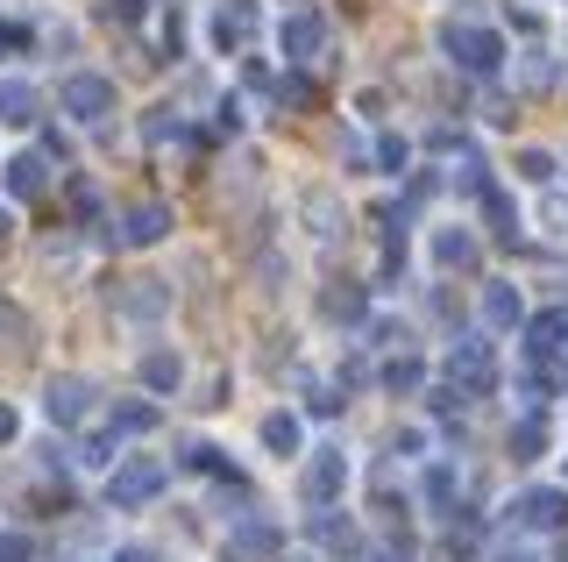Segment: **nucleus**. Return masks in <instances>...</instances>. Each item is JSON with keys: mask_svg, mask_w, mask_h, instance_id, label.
Here are the masks:
<instances>
[{"mask_svg": "<svg viewBox=\"0 0 568 562\" xmlns=\"http://www.w3.org/2000/svg\"><path fill=\"white\" fill-rule=\"evenodd\" d=\"M142 384H150L156 399H171L178 384H185V357H178V349H150V357H142Z\"/></svg>", "mask_w": 568, "mask_h": 562, "instance_id": "nucleus-16", "label": "nucleus"}, {"mask_svg": "<svg viewBox=\"0 0 568 562\" xmlns=\"http://www.w3.org/2000/svg\"><path fill=\"white\" fill-rule=\"evenodd\" d=\"M306 221H313V235H334V200H327V192H306Z\"/></svg>", "mask_w": 568, "mask_h": 562, "instance_id": "nucleus-30", "label": "nucleus"}, {"mask_svg": "<svg viewBox=\"0 0 568 562\" xmlns=\"http://www.w3.org/2000/svg\"><path fill=\"white\" fill-rule=\"evenodd\" d=\"M263 449H271V455H306V420H298L292 407L263 413Z\"/></svg>", "mask_w": 568, "mask_h": 562, "instance_id": "nucleus-13", "label": "nucleus"}, {"mask_svg": "<svg viewBox=\"0 0 568 562\" xmlns=\"http://www.w3.org/2000/svg\"><path fill=\"white\" fill-rule=\"evenodd\" d=\"M284 562H313V555H284Z\"/></svg>", "mask_w": 568, "mask_h": 562, "instance_id": "nucleus-38", "label": "nucleus"}, {"mask_svg": "<svg viewBox=\"0 0 568 562\" xmlns=\"http://www.w3.org/2000/svg\"><path fill=\"white\" fill-rule=\"evenodd\" d=\"M519 86H532V93H540V86H555V50L526 43V50H519Z\"/></svg>", "mask_w": 568, "mask_h": 562, "instance_id": "nucleus-22", "label": "nucleus"}, {"mask_svg": "<svg viewBox=\"0 0 568 562\" xmlns=\"http://www.w3.org/2000/svg\"><path fill=\"white\" fill-rule=\"evenodd\" d=\"M93 384H85V378H50L43 384V420H50V428H79V420H93Z\"/></svg>", "mask_w": 568, "mask_h": 562, "instance_id": "nucleus-6", "label": "nucleus"}, {"mask_svg": "<svg viewBox=\"0 0 568 562\" xmlns=\"http://www.w3.org/2000/svg\"><path fill=\"white\" fill-rule=\"evenodd\" d=\"M476 200H484V221H490V235H505V242L519 235V200H511L505 185H490V179H484V185H476Z\"/></svg>", "mask_w": 568, "mask_h": 562, "instance_id": "nucleus-17", "label": "nucleus"}, {"mask_svg": "<svg viewBox=\"0 0 568 562\" xmlns=\"http://www.w3.org/2000/svg\"><path fill=\"white\" fill-rule=\"evenodd\" d=\"M29 121H36V86L29 79H0V129H29Z\"/></svg>", "mask_w": 568, "mask_h": 562, "instance_id": "nucleus-18", "label": "nucleus"}, {"mask_svg": "<svg viewBox=\"0 0 568 562\" xmlns=\"http://www.w3.org/2000/svg\"><path fill=\"white\" fill-rule=\"evenodd\" d=\"M342 157H348V171H369V157H377V150H369L363 136H342Z\"/></svg>", "mask_w": 568, "mask_h": 562, "instance_id": "nucleus-32", "label": "nucleus"}, {"mask_svg": "<svg viewBox=\"0 0 568 562\" xmlns=\"http://www.w3.org/2000/svg\"><path fill=\"white\" fill-rule=\"evenodd\" d=\"M490 378H497V357H490L484 335H469V342L448 349V392H455V399H484Z\"/></svg>", "mask_w": 568, "mask_h": 562, "instance_id": "nucleus-4", "label": "nucleus"}, {"mask_svg": "<svg viewBox=\"0 0 568 562\" xmlns=\"http://www.w3.org/2000/svg\"><path fill=\"white\" fill-rule=\"evenodd\" d=\"M106 428H114V434H150L156 428V407H150V399H121V407L106 413Z\"/></svg>", "mask_w": 568, "mask_h": 562, "instance_id": "nucleus-21", "label": "nucleus"}, {"mask_svg": "<svg viewBox=\"0 0 568 562\" xmlns=\"http://www.w3.org/2000/svg\"><path fill=\"white\" fill-rule=\"evenodd\" d=\"M555 8H568V0H555Z\"/></svg>", "mask_w": 568, "mask_h": 562, "instance_id": "nucleus-39", "label": "nucleus"}, {"mask_svg": "<svg viewBox=\"0 0 568 562\" xmlns=\"http://www.w3.org/2000/svg\"><path fill=\"white\" fill-rule=\"evenodd\" d=\"M540 455H547V420L519 413V420H511V463H540Z\"/></svg>", "mask_w": 568, "mask_h": 562, "instance_id": "nucleus-20", "label": "nucleus"}, {"mask_svg": "<svg viewBox=\"0 0 568 562\" xmlns=\"http://www.w3.org/2000/svg\"><path fill=\"white\" fill-rule=\"evenodd\" d=\"M298 491H306V505H320V513H327V505H342V491H348V455L342 449H306L298 455Z\"/></svg>", "mask_w": 568, "mask_h": 562, "instance_id": "nucleus-3", "label": "nucleus"}, {"mask_svg": "<svg viewBox=\"0 0 568 562\" xmlns=\"http://www.w3.org/2000/svg\"><path fill=\"white\" fill-rule=\"evenodd\" d=\"M320 549H327V555H355V549H363L355 520H334V513H320Z\"/></svg>", "mask_w": 568, "mask_h": 562, "instance_id": "nucleus-23", "label": "nucleus"}, {"mask_svg": "<svg viewBox=\"0 0 568 562\" xmlns=\"http://www.w3.org/2000/svg\"><path fill=\"white\" fill-rule=\"evenodd\" d=\"M121 562H156V555L150 549H121Z\"/></svg>", "mask_w": 568, "mask_h": 562, "instance_id": "nucleus-35", "label": "nucleus"}, {"mask_svg": "<svg viewBox=\"0 0 568 562\" xmlns=\"http://www.w3.org/2000/svg\"><path fill=\"white\" fill-rule=\"evenodd\" d=\"M440 58H448L455 72H469V79H490V72H497V58H505V43H497V29L440 22Z\"/></svg>", "mask_w": 568, "mask_h": 562, "instance_id": "nucleus-1", "label": "nucleus"}, {"mask_svg": "<svg viewBox=\"0 0 568 562\" xmlns=\"http://www.w3.org/2000/svg\"><path fill=\"white\" fill-rule=\"evenodd\" d=\"M511 526H526V534H555L568 526V491L561 484H532L519 505H511Z\"/></svg>", "mask_w": 568, "mask_h": 562, "instance_id": "nucleus-7", "label": "nucleus"}, {"mask_svg": "<svg viewBox=\"0 0 568 562\" xmlns=\"http://www.w3.org/2000/svg\"><path fill=\"white\" fill-rule=\"evenodd\" d=\"M14 434H22V413H14V407H8V399H0V449H8V442H14Z\"/></svg>", "mask_w": 568, "mask_h": 562, "instance_id": "nucleus-34", "label": "nucleus"}, {"mask_svg": "<svg viewBox=\"0 0 568 562\" xmlns=\"http://www.w3.org/2000/svg\"><path fill=\"white\" fill-rule=\"evenodd\" d=\"M8 43H14V29H0V50H8Z\"/></svg>", "mask_w": 568, "mask_h": 562, "instance_id": "nucleus-37", "label": "nucleus"}, {"mask_svg": "<svg viewBox=\"0 0 568 562\" xmlns=\"http://www.w3.org/2000/svg\"><path fill=\"white\" fill-rule=\"evenodd\" d=\"M519 321H526L519 285H511V278H490V285H484V328H497V335H505V328H519Z\"/></svg>", "mask_w": 568, "mask_h": 562, "instance_id": "nucleus-12", "label": "nucleus"}, {"mask_svg": "<svg viewBox=\"0 0 568 562\" xmlns=\"http://www.w3.org/2000/svg\"><path fill=\"white\" fill-rule=\"evenodd\" d=\"M419 378H426V363H419V357H405V349L384 363V392H398V399H405V392H419Z\"/></svg>", "mask_w": 568, "mask_h": 562, "instance_id": "nucleus-24", "label": "nucleus"}, {"mask_svg": "<svg viewBox=\"0 0 568 562\" xmlns=\"http://www.w3.org/2000/svg\"><path fill=\"white\" fill-rule=\"evenodd\" d=\"M171 235V207H156V200H142V207H129L121 214V250H156V242Z\"/></svg>", "mask_w": 568, "mask_h": 562, "instance_id": "nucleus-10", "label": "nucleus"}, {"mask_svg": "<svg viewBox=\"0 0 568 562\" xmlns=\"http://www.w3.org/2000/svg\"><path fill=\"white\" fill-rule=\"evenodd\" d=\"M79 463H85V470H114V463H121V434H114V428H106V434H85Z\"/></svg>", "mask_w": 568, "mask_h": 562, "instance_id": "nucleus-25", "label": "nucleus"}, {"mask_svg": "<svg viewBox=\"0 0 568 562\" xmlns=\"http://www.w3.org/2000/svg\"><path fill=\"white\" fill-rule=\"evenodd\" d=\"M426 257H434V271H476V257H484V250H476V235H469V228H434V242H426Z\"/></svg>", "mask_w": 568, "mask_h": 562, "instance_id": "nucleus-11", "label": "nucleus"}, {"mask_svg": "<svg viewBox=\"0 0 568 562\" xmlns=\"http://www.w3.org/2000/svg\"><path fill=\"white\" fill-rule=\"evenodd\" d=\"M114 313H121V321H164V313H171V285H164V278H135V285L114 292Z\"/></svg>", "mask_w": 568, "mask_h": 562, "instance_id": "nucleus-9", "label": "nucleus"}, {"mask_svg": "<svg viewBox=\"0 0 568 562\" xmlns=\"http://www.w3.org/2000/svg\"><path fill=\"white\" fill-rule=\"evenodd\" d=\"M0 562H36V541L22 534V526H8V534H0Z\"/></svg>", "mask_w": 568, "mask_h": 562, "instance_id": "nucleus-31", "label": "nucleus"}, {"mask_svg": "<svg viewBox=\"0 0 568 562\" xmlns=\"http://www.w3.org/2000/svg\"><path fill=\"white\" fill-rule=\"evenodd\" d=\"M455 499H462V470H455V463H426L419 505H426V513H455Z\"/></svg>", "mask_w": 568, "mask_h": 562, "instance_id": "nucleus-14", "label": "nucleus"}, {"mask_svg": "<svg viewBox=\"0 0 568 562\" xmlns=\"http://www.w3.org/2000/svg\"><path fill=\"white\" fill-rule=\"evenodd\" d=\"M8 228H14V214H8V207H0V242H8Z\"/></svg>", "mask_w": 568, "mask_h": 562, "instance_id": "nucleus-36", "label": "nucleus"}, {"mask_svg": "<svg viewBox=\"0 0 568 562\" xmlns=\"http://www.w3.org/2000/svg\"><path fill=\"white\" fill-rule=\"evenodd\" d=\"M0 192H8V200H36V192H43V157H8V164H0Z\"/></svg>", "mask_w": 568, "mask_h": 562, "instance_id": "nucleus-19", "label": "nucleus"}, {"mask_svg": "<svg viewBox=\"0 0 568 562\" xmlns=\"http://www.w3.org/2000/svg\"><path fill=\"white\" fill-rule=\"evenodd\" d=\"M320 43H327V22H320L313 8H292L277 22V50H284V64H313L320 58Z\"/></svg>", "mask_w": 568, "mask_h": 562, "instance_id": "nucleus-8", "label": "nucleus"}, {"mask_svg": "<svg viewBox=\"0 0 568 562\" xmlns=\"http://www.w3.org/2000/svg\"><path fill=\"white\" fill-rule=\"evenodd\" d=\"M327 321H342V328H355V321H363V292H355V285H342V292H327Z\"/></svg>", "mask_w": 568, "mask_h": 562, "instance_id": "nucleus-27", "label": "nucleus"}, {"mask_svg": "<svg viewBox=\"0 0 568 562\" xmlns=\"http://www.w3.org/2000/svg\"><path fill=\"white\" fill-rule=\"evenodd\" d=\"M58 108H64L71 121H85V129H93V121L114 114V79H100V72H71V79L58 86Z\"/></svg>", "mask_w": 568, "mask_h": 562, "instance_id": "nucleus-5", "label": "nucleus"}, {"mask_svg": "<svg viewBox=\"0 0 568 562\" xmlns=\"http://www.w3.org/2000/svg\"><path fill=\"white\" fill-rule=\"evenodd\" d=\"M377 164H384V179H398V171L413 164V143H405V136H384V143H377Z\"/></svg>", "mask_w": 568, "mask_h": 562, "instance_id": "nucleus-28", "label": "nucleus"}, {"mask_svg": "<svg viewBox=\"0 0 568 562\" xmlns=\"http://www.w3.org/2000/svg\"><path fill=\"white\" fill-rule=\"evenodd\" d=\"M277 100H292V108H313V86H306V79H277Z\"/></svg>", "mask_w": 568, "mask_h": 562, "instance_id": "nucleus-33", "label": "nucleus"}, {"mask_svg": "<svg viewBox=\"0 0 568 562\" xmlns=\"http://www.w3.org/2000/svg\"><path fill=\"white\" fill-rule=\"evenodd\" d=\"M227 541H235V555H256V562L284 549V541H277V526L263 520V513H242V520H235V534H227Z\"/></svg>", "mask_w": 568, "mask_h": 562, "instance_id": "nucleus-15", "label": "nucleus"}, {"mask_svg": "<svg viewBox=\"0 0 568 562\" xmlns=\"http://www.w3.org/2000/svg\"><path fill=\"white\" fill-rule=\"evenodd\" d=\"M156 491H164V463H150V455H129V463L106 470V505H114V513H135Z\"/></svg>", "mask_w": 568, "mask_h": 562, "instance_id": "nucleus-2", "label": "nucleus"}, {"mask_svg": "<svg viewBox=\"0 0 568 562\" xmlns=\"http://www.w3.org/2000/svg\"><path fill=\"white\" fill-rule=\"evenodd\" d=\"M142 136H150V143H178V136H185V121H178L171 108H156L150 121H142Z\"/></svg>", "mask_w": 568, "mask_h": 562, "instance_id": "nucleus-29", "label": "nucleus"}, {"mask_svg": "<svg viewBox=\"0 0 568 562\" xmlns=\"http://www.w3.org/2000/svg\"><path fill=\"white\" fill-rule=\"evenodd\" d=\"M511 179H519V185H555V157H547V150H519Z\"/></svg>", "mask_w": 568, "mask_h": 562, "instance_id": "nucleus-26", "label": "nucleus"}]
</instances>
